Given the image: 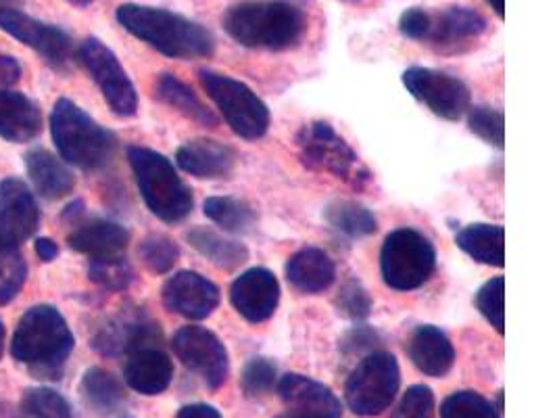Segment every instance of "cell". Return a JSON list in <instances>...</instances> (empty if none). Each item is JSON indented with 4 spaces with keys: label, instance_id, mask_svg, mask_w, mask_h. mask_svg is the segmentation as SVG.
Listing matches in <instances>:
<instances>
[{
    "label": "cell",
    "instance_id": "cell-40",
    "mask_svg": "<svg viewBox=\"0 0 557 418\" xmlns=\"http://www.w3.org/2000/svg\"><path fill=\"white\" fill-rule=\"evenodd\" d=\"M27 276L26 261L22 256L0 254V306L20 295Z\"/></svg>",
    "mask_w": 557,
    "mask_h": 418
},
{
    "label": "cell",
    "instance_id": "cell-12",
    "mask_svg": "<svg viewBox=\"0 0 557 418\" xmlns=\"http://www.w3.org/2000/svg\"><path fill=\"white\" fill-rule=\"evenodd\" d=\"M401 79L413 99L443 120L457 122L470 109V88L456 76L431 67H409Z\"/></svg>",
    "mask_w": 557,
    "mask_h": 418
},
{
    "label": "cell",
    "instance_id": "cell-29",
    "mask_svg": "<svg viewBox=\"0 0 557 418\" xmlns=\"http://www.w3.org/2000/svg\"><path fill=\"white\" fill-rule=\"evenodd\" d=\"M186 241L203 256L207 260L211 261L213 266L232 272L236 268H240L243 263H247L249 260V249L238 243V241H232L226 236L218 235L215 231L211 229H193L186 233Z\"/></svg>",
    "mask_w": 557,
    "mask_h": 418
},
{
    "label": "cell",
    "instance_id": "cell-38",
    "mask_svg": "<svg viewBox=\"0 0 557 418\" xmlns=\"http://www.w3.org/2000/svg\"><path fill=\"white\" fill-rule=\"evenodd\" d=\"M468 126L484 143L504 149L506 145V118L502 111L488 107H472L468 115Z\"/></svg>",
    "mask_w": 557,
    "mask_h": 418
},
{
    "label": "cell",
    "instance_id": "cell-26",
    "mask_svg": "<svg viewBox=\"0 0 557 418\" xmlns=\"http://www.w3.org/2000/svg\"><path fill=\"white\" fill-rule=\"evenodd\" d=\"M154 97L170 109L184 115L186 120L205 126V128H215L218 118L215 113L203 103V99L182 79L176 78L174 74H161L154 82Z\"/></svg>",
    "mask_w": 557,
    "mask_h": 418
},
{
    "label": "cell",
    "instance_id": "cell-9",
    "mask_svg": "<svg viewBox=\"0 0 557 418\" xmlns=\"http://www.w3.org/2000/svg\"><path fill=\"white\" fill-rule=\"evenodd\" d=\"M199 79L207 97L218 104L234 134L245 140H257L270 128V109L245 82L201 70Z\"/></svg>",
    "mask_w": 557,
    "mask_h": 418
},
{
    "label": "cell",
    "instance_id": "cell-39",
    "mask_svg": "<svg viewBox=\"0 0 557 418\" xmlns=\"http://www.w3.org/2000/svg\"><path fill=\"white\" fill-rule=\"evenodd\" d=\"M278 379V368L268 358H253L245 366L240 377V388L247 397H261L272 392Z\"/></svg>",
    "mask_w": 557,
    "mask_h": 418
},
{
    "label": "cell",
    "instance_id": "cell-32",
    "mask_svg": "<svg viewBox=\"0 0 557 418\" xmlns=\"http://www.w3.org/2000/svg\"><path fill=\"white\" fill-rule=\"evenodd\" d=\"M324 218L330 226L343 235L351 238H361V236L374 235L379 231V220L376 216L363 206L355 201H334L330 204Z\"/></svg>",
    "mask_w": 557,
    "mask_h": 418
},
{
    "label": "cell",
    "instance_id": "cell-23",
    "mask_svg": "<svg viewBox=\"0 0 557 418\" xmlns=\"http://www.w3.org/2000/svg\"><path fill=\"white\" fill-rule=\"evenodd\" d=\"M486 32V20L479 11L468 7H449L438 15H432L429 42L438 49H457L466 42L479 40Z\"/></svg>",
    "mask_w": 557,
    "mask_h": 418
},
{
    "label": "cell",
    "instance_id": "cell-8",
    "mask_svg": "<svg viewBox=\"0 0 557 418\" xmlns=\"http://www.w3.org/2000/svg\"><path fill=\"white\" fill-rule=\"evenodd\" d=\"M436 251L426 236L413 229H397L384 238L381 251L382 281L395 291H413L431 281Z\"/></svg>",
    "mask_w": 557,
    "mask_h": 418
},
{
    "label": "cell",
    "instance_id": "cell-50",
    "mask_svg": "<svg viewBox=\"0 0 557 418\" xmlns=\"http://www.w3.org/2000/svg\"><path fill=\"white\" fill-rule=\"evenodd\" d=\"M67 2H72V4H76V7H88V4H92L95 0H67Z\"/></svg>",
    "mask_w": 557,
    "mask_h": 418
},
{
    "label": "cell",
    "instance_id": "cell-5",
    "mask_svg": "<svg viewBox=\"0 0 557 418\" xmlns=\"http://www.w3.org/2000/svg\"><path fill=\"white\" fill-rule=\"evenodd\" d=\"M127 159L138 190L152 216L168 224H176L190 216L193 190L177 176L174 163L147 147H129Z\"/></svg>",
    "mask_w": 557,
    "mask_h": 418
},
{
    "label": "cell",
    "instance_id": "cell-51",
    "mask_svg": "<svg viewBox=\"0 0 557 418\" xmlns=\"http://www.w3.org/2000/svg\"><path fill=\"white\" fill-rule=\"evenodd\" d=\"M2 343H4V327H2V320H0V356H2Z\"/></svg>",
    "mask_w": 557,
    "mask_h": 418
},
{
    "label": "cell",
    "instance_id": "cell-31",
    "mask_svg": "<svg viewBox=\"0 0 557 418\" xmlns=\"http://www.w3.org/2000/svg\"><path fill=\"white\" fill-rule=\"evenodd\" d=\"M203 211L213 224L234 235H245L257 224V211L234 197H209L205 199Z\"/></svg>",
    "mask_w": 557,
    "mask_h": 418
},
{
    "label": "cell",
    "instance_id": "cell-10",
    "mask_svg": "<svg viewBox=\"0 0 557 418\" xmlns=\"http://www.w3.org/2000/svg\"><path fill=\"white\" fill-rule=\"evenodd\" d=\"M77 59L99 86L111 111L122 118H132L138 109V95L115 52L99 38H86L77 49Z\"/></svg>",
    "mask_w": 557,
    "mask_h": 418
},
{
    "label": "cell",
    "instance_id": "cell-13",
    "mask_svg": "<svg viewBox=\"0 0 557 418\" xmlns=\"http://www.w3.org/2000/svg\"><path fill=\"white\" fill-rule=\"evenodd\" d=\"M0 29L17 38L29 49L40 52L54 70H65L72 63L74 45L67 32L29 17L22 9H0Z\"/></svg>",
    "mask_w": 557,
    "mask_h": 418
},
{
    "label": "cell",
    "instance_id": "cell-35",
    "mask_svg": "<svg viewBox=\"0 0 557 418\" xmlns=\"http://www.w3.org/2000/svg\"><path fill=\"white\" fill-rule=\"evenodd\" d=\"M476 308L499 335L506 333V279L504 276H495L479 288Z\"/></svg>",
    "mask_w": 557,
    "mask_h": 418
},
{
    "label": "cell",
    "instance_id": "cell-34",
    "mask_svg": "<svg viewBox=\"0 0 557 418\" xmlns=\"http://www.w3.org/2000/svg\"><path fill=\"white\" fill-rule=\"evenodd\" d=\"M88 276L95 285L107 291H126L134 281V270L126 258L107 256V258H92L88 266Z\"/></svg>",
    "mask_w": 557,
    "mask_h": 418
},
{
    "label": "cell",
    "instance_id": "cell-37",
    "mask_svg": "<svg viewBox=\"0 0 557 418\" xmlns=\"http://www.w3.org/2000/svg\"><path fill=\"white\" fill-rule=\"evenodd\" d=\"M140 260L151 270L152 274H168L180 258L176 243L165 235L147 236L140 243Z\"/></svg>",
    "mask_w": 557,
    "mask_h": 418
},
{
    "label": "cell",
    "instance_id": "cell-16",
    "mask_svg": "<svg viewBox=\"0 0 557 418\" xmlns=\"http://www.w3.org/2000/svg\"><path fill=\"white\" fill-rule=\"evenodd\" d=\"M163 306L188 320H203L220 306V288L199 272H176L161 291Z\"/></svg>",
    "mask_w": 557,
    "mask_h": 418
},
{
    "label": "cell",
    "instance_id": "cell-21",
    "mask_svg": "<svg viewBox=\"0 0 557 418\" xmlns=\"http://www.w3.org/2000/svg\"><path fill=\"white\" fill-rule=\"evenodd\" d=\"M124 379L127 388L143 395H159L172 385L174 365L159 347H143L127 356Z\"/></svg>",
    "mask_w": 557,
    "mask_h": 418
},
{
    "label": "cell",
    "instance_id": "cell-19",
    "mask_svg": "<svg viewBox=\"0 0 557 418\" xmlns=\"http://www.w3.org/2000/svg\"><path fill=\"white\" fill-rule=\"evenodd\" d=\"M176 163L180 170L195 179L203 181H220L230 179L236 168L234 149L209 138L188 140L177 149Z\"/></svg>",
    "mask_w": 557,
    "mask_h": 418
},
{
    "label": "cell",
    "instance_id": "cell-44",
    "mask_svg": "<svg viewBox=\"0 0 557 418\" xmlns=\"http://www.w3.org/2000/svg\"><path fill=\"white\" fill-rule=\"evenodd\" d=\"M376 341H379V335H376L374 331L359 327V329H354V331L345 337V341H343V349H345L347 354L361 352L363 347H366V349H372V347L376 345Z\"/></svg>",
    "mask_w": 557,
    "mask_h": 418
},
{
    "label": "cell",
    "instance_id": "cell-24",
    "mask_svg": "<svg viewBox=\"0 0 557 418\" xmlns=\"http://www.w3.org/2000/svg\"><path fill=\"white\" fill-rule=\"evenodd\" d=\"M42 128L40 109L24 93L0 90V136L9 143H29Z\"/></svg>",
    "mask_w": 557,
    "mask_h": 418
},
{
    "label": "cell",
    "instance_id": "cell-25",
    "mask_svg": "<svg viewBox=\"0 0 557 418\" xmlns=\"http://www.w3.org/2000/svg\"><path fill=\"white\" fill-rule=\"evenodd\" d=\"M336 268L329 254L318 247H305L286 263V281L305 295H318L334 283Z\"/></svg>",
    "mask_w": 557,
    "mask_h": 418
},
{
    "label": "cell",
    "instance_id": "cell-45",
    "mask_svg": "<svg viewBox=\"0 0 557 418\" xmlns=\"http://www.w3.org/2000/svg\"><path fill=\"white\" fill-rule=\"evenodd\" d=\"M20 78H22L20 63L9 54H0V86H11Z\"/></svg>",
    "mask_w": 557,
    "mask_h": 418
},
{
    "label": "cell",
    "instance_id": "cell-6",
    "mask_svg": "<svg viewBox=\"0 0 557 418\" xmlns=\"http://www.w3.org/2000/svg\"><path fill=\"white\" fill-rule=\"evenodd\" d=\"M297 151L307 170L330 174L343 183L363 188L372 172L361 163L354 147L326 122H309L297 134Z\"/></svg>",
    "mask_w": 557,
    "mask_h": 418
},
{
    "label": "cell",
    "instance_id": "cell-30",
    "mask_svg": "<svg viewBox=\"0 0 557 418\" xmlns=\"http://www.w3.org/2000/svg\"><path fill=\"white\" fill-rule=\"evenodd\" d=\"M79 390L86 404L101 415L113 413L126 399L124 385L104 368L86 370V374L82 377Z\"/></svg>",
    "mask_w": 557,
    "mask_h": 418
},
{
    "label": "cell",
    "instance_id": "cell-7",
    "mask_svg": "<svg viewBox=\"0 0 557 418\" xmlns=\"http://www.w3.org/2000/svg\"><path fill=\"white\" fill-rule=\"evenodd\" d=\"M399 385L397 358L386 352H370L347 379L345 399L355 417H379L395 402Z\"/></svg>",
    "mask_w": 557,
    "mask_h": 418
},
{
    "label": "cell",
    "instance_id": "cell-41",
    "mask_svg": "<svg viewBox=\"0 0 557 418\" xmlns=\"http://www.w3.org/2000/svg\"><path fill=\"white\" fill-rule=\"evenodd\" d=\"M336 308L351 320H363L372 312V299L357 281H347L336 295Z\"/></svg>",
    "mask_w": 557,
    "mask_h": 418
},
{
    "label": "cell",
    "instance_id": "cell-1",
    "mask_svg": "<svg viewBox=\"0 0 557 418\" xmlns=\"http://www.w3.org/2000/svg\"><path fill=\"white\" fill-rule=\"evenodd\" d=\"M222 24L234 42L259 51L295 49L307 32L304 11L290 0H240Z\"/></svg>",
    "mask_w": 557,
    "mask_h": 418
},
{
    "label": "cell",
    "instance_id": "cell-3",
    "mask_svg": "<svg viewBox=\"0 0 557 418\" xmlns=\"http://www.w3.org/2000/svg\"><path fill=\"white\" fill-rule=\"evenodd\" d=\"M74 333L52 306L29 308L13 335L11 354L20 365H26L49 379H59L63 365L74 352Z\"/></svg>",
    "mask_w": 557,
    "mask_h": 418
},
{
    "label": "cell",
    "instance_id": "cell-46",
    "mask_svg": "<svg viewBox=\"0 0 557 418\" xmlns=\"http://www.w3.org/2000/svg\"><path fill=\"white\" fill-rule=\"evenodd\" d=\"M176 418H222V415L213 408V406H207V404H190V406H184Z\"/></svg>",
    "mask_w": 557,
    "mask_h": 418
},
{
    "label": "cell",
    "instance_id": "cell-2",
    "mask_svg": "<svg viewBox=\"0 0 557 418\" xmlns=\"http://www.w3.org/2000/svg\"><path fill=\"white\" fill-rule=\"evenodd\" d=\"M120 26L172 59H205L215 51V40L201 24L161 7L127 2L115 13Z\"/></svg>",
    "mask_w": 557,
    "mask_h": 418
},
{
    "label": "cell",
    "instance_id": "cell-17",
    "mask_svg": "<svg viewBox=\"0 0 557 418\" xmlns=\"http://www.w3.org/2000/svg\"><path fill=\"white\" fill-rule=\"evenodd\" d=\"M280 399L293 418H341V399L330 388L305 374H284L278 381Z\"/></svg>",
    "mask_w": 557,
    "mask_h": 418
},
{
    "label": "cell",
    "instance_id": "cell-11",
    "mask_svg": "<svg viewBox=\"0 0 557 418\" xmlns=\"http://www.w3.org/2000/svg\"><path fill=\"white\" fill-rule=\"evenodd\" d=\"M172 347L177 360L203 379L205 385L218 390L226 383L230 358L226 345L205 327L188 324L176 331Z\"/></svg>",
    "mask_w": 557,
    "mask_h": 418
},
{
    "label": "cell",
    "instance_id": "cell-49",
    "mask_svg": "<svg viewBox=\"0 0 557 418\" xmlns=\"http://www.w3.org/2000/svg\"><path fill=\"white\" fill-rule=\"evenodd\" d=\"M26 0H0V9H17L22 7Z\"/></svg>",
    "mask_w": 557,
    "mask_h": 418
},
{
    "label": "cell",
    "instance_id": "cell-28",
    "mask_svg": "<svg viewBox=\"0 0 557 418\" xmlns=\"http://www.w3.org/2000/svg\"><path fill=\"white\" fill-rule=\"evenodd\" d=\"M457 247L484 266H506V231L499 224H470L456 236Z\"/></svg>",
    "mask_w": 557,
    "mask_h": 418
},
{
    "label": "cell",
    "instance_id": "cell-43",
    "mask_svg": "<svg viewBox=\"0 0 557 418\" xmlns=\"http://www.w3.org/2000/svg\"><path fill=\"white\" fill-rule=\"evenodd\" d=\"M432 15L429 11L420 9V7H411L399 20V29L401 34L409 40H418V42H429L431 36Z\"/></svg>",
    "mask_w": 557,
    "mask_h": 418
},
{
    "label": "cell",
    "instance_id": "cell-15",
    "mask_svg": "<svg viewBox=\"0 0 557 418\" xmlns=\"http://www.w3.org/2000/svg\"><path fill=\"white\" fill-rule=\"evenodd\" d=\"M230 302L245 320L265 322L278 310V279L268 268H251L232 283Z\"/></svg>",
    "mask_w": 557,
    "mask_h": 418
},
{
    "label": "cell",
    "instance_id": "cell-36",
    "mask_svg": "<svg viewBox=\"0 0 557 418\" xmlns=\"http://www.w3.org/2000/svg\"><path fill=\"white\" fill-rule=\"evenodd\" d=\"M441 418H502V415L481 393L456 392L443 402Z\"/></svg>",
    "mask_w": 557,
    "mask_h": 418
},
{
    "label": "cell",
    "instance_id": "cell-20",
    "mask_svg": "<svg viewBox=\"0 0 557 418\" xmlns=\"http://www.w3.org/2000/svg\"><path fill=\"white\" fill-rule=\"evenodd\" d=\"M407 354L420 372L434 379H443L445 374H449L456 362L454 343L438 327L432 324H422L411 333Z\"/></svg>",
    "mask_w": 557,
    "mask_h": 418
},
{
    "label": "cell",
    "instance_id": "cell-42",
    "mask_svg": "<svg viewBox=\"0 0 557 418\" xmlns=\"http://www.w3.org/2000/svg\"><path fill=\"white\" fill-rule=\"evenodd\" d=\"M393 418H434V393L426 385L409 388Z\"/></svg>",
    "mask_w": 557,
    "mask_h": 418
},
{
    "label": "cell",
    "instance_id": "cell-14",
    "mask_svg": "<svg viewBox=\"0 0 557 418\" xmlns=\"http://www.w3.org/2000/svg\"><path fill=\"white\" fill-rule=\"evenodd\" d=\"M40 220L34 193L20 179L0 183V254H13L36 233Z\"/></svg>",
    "mask_w": 557,
    "mask_h": 418
},
{
    "label": "cell",
    "instance_id": "cell-33",
    "mask_svg": "<svg viewBox=\"0 0 557 418\" xmlns=\"http://www.w3.org/2000/svg\"><path fill=\"white\" fill-rule=\"evenodd\" d=\"M17 418H72V406L61 393L36 388L24 393Z\"/></svg>",
    "mask_w": 557,
    "mask_h": 418
},
{
    "label": "cell",
    "instance_id": "cell-18",
    "mask_svg": "<svg viewBox=\"0 0 557 418\" xmlns=\"http://www.w3.org/2000/svg\"><path fill=\"white\" fill-rule=\"evenodd\" d=\"M159 324L145 312H126L107 322L92 341L95 349L102 356L134 354L136 349L151 347L159 341Z\"/></svg>",
    "mask_w": 557,
    "mask_h": 418
},
{
    "label": "cell",
    "instance_id": "cell-48",
    "mask_svg": "<svg viewBox=\"0 0 557 418\" xmlns=\"http://www.w3.org/2000/svg\"><path fill=\"white\" fill-rule=\"evenodd\" d=\"M488 4L499 15V20L506 17V0H488Z\"/></svg>",
    "mask_w": 557,
    "mask_h": 418
},
{
    "label": "cell",
    "instance_id": "cell-27",
    "mask_svg": "<svg viewBox=\"0 0 557 418\" xmlns=\"http://www.w3.org/2000/svg\"><path fill=\"white\" fill-rule=\"evenodd\" d=\"M26 170L34 188L51 201L63 199L76 186V179L67 165L47 149L29 151L26 156Z\"/></svg>",
    "mask_w": 557,
    "mask_h": 418
},
{
    "label": "cell",
    "instance_id": "cell-4",
    "mask_svg": "<svg viewBox=\"0 0 557 418\" xmlns=\"http://www.w3.org/2000/svg\"><path fill=\"white\" fill-rule=\"evenodd\" d=\"M51 134L61 157L82 170H101L115 156L113 132L70 99H59L52 107Z\"/></svg>",
    "mask_w": 557,
    "mask_h": 418
},
{
    "label": "cell",
    "instance_id": "cell-22",
    "mask_svg": "<svg viewBox=\"0 0 557 418\" xmlns=\"http://www.w3.org/2000/svg\"><path fill=\"white\" fill-rule=\"evenodd\" d=\"M70 247L84 254L88 258H107V256H120L129 243V233L122 224L111 220H86L77 224L67 236Z\"/></svg>",
    "mask_w": 557,
    "mask_h": 418
},
{
    "label": "cell",
    "instance_id": "cell-47",
    "mask_svg": "<svg viewBox=\"0 0 557 418\" xmlns=\"http://www.w3.org/2000/svg\"><path fill=\"white\" fill-rule=\"evenodd\" d=\"M36 254L42 261H52L59 256V245L52 238H38L36 241Z\"/></svg>",
    "mask_w": 557,
    "mask_h": 418
}]
</instances>
